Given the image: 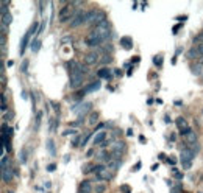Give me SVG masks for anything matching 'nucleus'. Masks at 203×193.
<instances>
[{"label":"nucleus","instance_id":"f257e3e1","mask_svg":"<svg viewBox=\"0 0 203 193\" xmlns=\"http://www.w3.org/2000/svg\"><path fill=\"white\" fill-rule=\"evenodd\" d=\"M88 70V65L85 64L81 70H75V72H71V79H69V87L71 89H78L81 84H83V78H85V72Z\"/></svg>","mask_w":203,"mask_h":193},{"label":"nucleus","instance_id":"f03ea898","mask_svg":"<svg viewBox=\"0 0 203 193\" xmlns=\"http://www.w3.org/2000/svg\"><path fill=\"white\" fill-rule=\"evenodd\" d=\"M86 44L89 45V47H92V48H96V47H99V45H102L103 44V39L97 34V33H91L88 37H86Z\"/></svg>","mask_w":203,"mask_h":193},{"label":"nucleus","instance_id":"7ed1b4c3","mask_svg":"<svg viewBox=\"0 0 203 193\" xmlns=\"http://www.w3.org/2000/svg\"><path fill=\"white\" fill-rule=\"evenodd\" d=\"M83 23H86V11H80V12H77V16L71 22V28H78Z\"/></svg>","mask_w":203,"mask_h":193},{"label":"nucleus","instance_id":"20e7f679","mask_svg":"<svg viewBox=\"0 0 203 193\" xmlns=\"http://www.w3.org/2000/svg\"><path fill=\"white\" fill-rule=\"evenodd\" d=\"M99 59H100V56H99L97 51H89V53H86V56H85V64L86 65H94V64L99 62Z\"/></svg>","mask_w":203,"mask_h":193},{"label":"nucleus","instance_id":"39448f33","mask_svg":"<svg viewBox=\"0 0 203 193\" xmlns=\"http://www.w3.org/2000/svg\"><path fill=\"white\" fill-rule=\"evenodd\" d=\"M97 14H99V9H96V8L86 11V23H94L97 19Z\"/></svg>","mask_w":203,"mask_h":193},{"label":"nucleus","instance_id":"423d86ee","mask_svg":"<svg viewBox=\"0 0 203 193\" xmlns=\"http://www.w3.org/2000/svg\"><path fill=\"white\" fill-rule=\"evenodd\" d=\"M94 190V185L91 181H83L80 184V193H91Z\"/></svg>","mask_w":203,"mask_h":193},{"label":"nucleus","instance_id":"0eeeda50","mask_svg":"<svg viewBox=\"0 0 203 193\" xmlns=\"http://www.w3.org/2000/svg\"><path fill=\"white\" fill-rule=\"evenodd\" d=\"M106 135H108V134H106L105 131H100V132H97V135L94 137V146H96V145H100V143L103 145V143L106 142Z\"/></svg>","mask_w":203,"mask_h":193},{"label":"nucleus","instance_id":"6e6552de","mask_svg":"<svg viewBox=\"0 0 203 193\" xmlns=\"http://www.w3.org/2000/svg\"><path fill=\"white\" fill-rule=\"evenodd\" d=\"M30 37H31V33H30V31H27L25 36L22 37V42H20V48H19V53H20V54H24V51H25V48H27V44H28Z\"/></svg>","mask_w":203,"mask_h":193},{"label":"nucleus","instance_id":"1a4fd4ad","mask_svg":"<svg viewBox=\"0 0 203 193\" xmlns=\"http://www.w3.org/2000/svg\"><path fill=\"white\" fill-rule=\"evenodd\" d=\"M120 45L124 47L125 50H130V48L133 47V40H131V37H128V36L122 37V39H120Z\"/></svg>","mask_w":203,"mask_h":193},{"label":"nucleus","instance_id":"9d476101","mask_svg":"<svg viewBox=\"0 0 203 193\" xmlns=\"http://www.w3.org/2000/svg\"><path fill=\"white\" fill-rule=\"evenodd\" d=\"M184 142H186L187 145L197 143V134H195V132H189L187 135H184Z\"/></svg>","mask_w":203,"mask_h":193},{"label":"nucleus","instance_id":"9b49d317","mask_svg":"<svg viewBox=\"0 0 203 193\" xmlns=\"http://www.w3.org/2000/svg\"><path fill=\"white\" fill-rule=\"evenodd\" d=\"M187 58H189V59H198V58H201V56H200V53H198V48H197V47L189 48V51H187Z\"/></svg>","mask_w":203,"mask_h":193},{"label":"nucleus","instance_id":"f8f14e48","mask_svg":"<svg viewBox=\"0 0 203 193\" xmlns=\"http://www.w3.org/2000/svg\"><path fill=\"white\" fill-rule=\"evenodd\" d=\"M97 121H99V112L94 111V112H91V115H89V118H88V125H89V126H94Z\"/></svg>","mask_w":203,"mask_h":193},{"label":"nucleus","instance_id":"ddd939ff","mask_svg":"<svg viewBox=\"0 0 203 193\" xmlns=\"http://www.w3.org/2000/svg\"><path fill=\"white\" fill-rule=\"evenodd\" d=\"M13 170H9V168H3V182H9L11 179H13Z\"/></svg>","mask_w":203,"mask_h":193},{"label":"nucleus","instance_id":"4468645a","mask_svg":"<svg viewBox=\"0 0 203 193\" xmlns=\"http://www.w3.org/2000/svg\"><path fill=\"white\" fill-rule=\"evenodd\" d=\"M106 185H105V182H97L96 185H94V191L96 193H105L106 191Z\"/></svg>","mask_w":203,"mask_h":193},{"label":"nucleus","instance_id":"2eb2a0df","mask_svg":"<svg viewBox=\"0 0 203 193\" xmlns=\"http://www.w3.org/2000/svg\"><path fill=\"white\" fill-rule=\"evenodd\" d=\"M100 81H96V82H91V84L85 89V92H92V90H97V89H100Z\"/></svg>","mask_w":203,"mask_h":193},{"label":"nucleus","instance_id":"dca6fc26","mask_svg":"<svg viewBox=\"0 0 203 193\" xmlns=\"http://www.w3.org/2000/svg\"><path fill=\"white\" fill-rule=\"evenodd\" d=\"M94 168H96V163H86V165H83V173L85 174L94 173Z\"/></svg>","mask_w":203,"mask_h":193},{"label":"nucleus","instance_id":"f3484780","mask_svg":"<svg viewBox=\"0 0 203 193\" xmlns=\"http://www.w3.org/2000/svg\"><path fill=\"white\" fill-rule=\"evenodd\" d=\"M97 73H99V76H100V78H108V79L111 78V75H110L111 72L108 70V68H100V70H99Z\"/></svg>","mask_w":203,"mask_h":193},{"label":"nucleus","instance_id":"a211bd4d","mask_svg":"<svg viewBox=\"0 0 203 193\" xmlns=\"http://www.w3.org/2000/svg\"><path fill=\"white\" fill-rule=\"evenodd\" d=\"M91 107H92V103H85V106H83V107H81V114H80V120H81V118H83V117H85V114L88 112V109H91ZM80 120H78V121H80Z\"/></svg>","mask_w":203,"mask_h":193},{"label":"nucleus","instance_id":"6ab92c4d","mask_svg":"<svg viewBox=\"0 0 203 193\" xmlns=\"http://www.w3.org/2000/svg\"><path fill=\"white\" fill-rule=\"evenodd\" d=\"M11 20H13V17H11L9 12H8V14H5V16H2V26L9 25V23H11Z\"/></svg>","mask_w":203,"mask_h":193},{"label":"nucleus","instance_id":"aec40b11","mask_svg":"<svg viewBox=\"0 0 203 193\" xmlns=\"http://www.w3.org/2000/svg\"><path fill=\"white\" fill-rule=\"evenodd\" d=\"M181 167L183 170H189L192 167V160H186V159H181Z\"/></svg>","mask_w":203,"mask_h":193},{"label":"nucleus","instance_id":"412c9836","mask_svg":"<svg viewBox=\"0 0 203 193\" xmlns=\"http://www.w3.org/2000/svg\"><path fill=\"white\" fill-rule=\"evenodd\" d=\"M39 47H41V40L36 39V40H33V42H31V50H33V51H38Z\"/></svg>","mask_w":203,"mask_h":193},{"label":"nucleus","instance_id":"4be33fe9","mask_svg":"<svg viewBox=\"0 0 203 193\" xmlns=\"http://www.w3.org/2000/svg\"><path fill=\"white\" fill-rule=\"evenodd\" d=\"M47 145H49V151H50V154H55V145H53V140L49 139L47 140Z\"/></svg>","mask_w":203,"mask_h":193},{"label":"nucleus","instance_id":"5701e85b","mask_svg":"<svg viewBox=\"0 0 203 193\" xmlns=\"http://www.w3.org/2000/svg\"><path fill=\"white\" fill-rule=\"evenodd\" d=\"M187 146L191 148V151H192L194 154H197L198 151H200V145H198V143H194V145H187Z\"/></svg>","mask_w":203,"mask_h":193},{"label":"nucleus","instance_id":"b1692460","mask_svg":"<svg viewBox=\"0 0 203 193\" xmlns=\"http://www.w3.org/2000/svg\"><path fill=\"white\" fill-rule=\"evenodd\" d=\"M19 159H20V162H22V163H25V162H27V149H22V153L19 154Z\"/></svg>","mask_w":203,"mask_h":193},{"label":"nucleus","instance_id":"393cba45","mask_svg":"<svg viewBox=\"0 0 203 193\" xmlns=\"http://www.w3.org/2000/svg\"><path fill=\"white\" fill-rule=\"evenodd\" d=\"M192 70H194L197 75H200V72H201V64H200V62H197V64L192 67Z\"/></svg>","mask_w":203,"mask_h":193},{"label":"nucleus","instance_id":"a878e982","mask_svg":"<svg viewBox=\"0 0 203 193\" xmlns=\"http://www.w3.org/2000/svg\"><path fill=\"white\" fill-rule=\"evenodd\" d=\"M50 104H52V107H53V111H55V112H60V103H56V101H52Z\"/></svg>","mask_w":203,"mask_h":193},{"label":"nucleus","instance_id":"bb28decb","mask_svg":"<svg viewBox=\"0 0 203 193\" xmlns=\"http://www.w3.org/2000/svg\"><path fill=\"white\" fill-rule=\"evenodd\" d=\"M153 62H155L156 65H159V67H161V64H162V56H155Z\"/></svg>","mask_w":203,"mask_h":193},{"label":"nucleus","instance_id":"cd10ccee","mask_svg":"<svg viewBox=\"0 0 203 193\" xmlns=\"http://www.w3.org/2000/svg\"><path fill=\"white\" fill-rule=\"evenodd\" d=\"M41 117H42V114L38 112V115H36V129H38V128H39V125H41Z\"/></svg>","mask_w":203,"mask_h":193},{"label":"nucleus","instance_id":"c85d7f7f","mask_svg":"<svg viewBox=\"0 0 203 193\" xmlns=\"http://www.w3.org/2000/svg\"><path fill=\"white\" fill-rule=\"evenodd\" d=\"M27 68H28V61H24V64H22V73H27Z\"/></svg>","mask_w":203,"mask_h":193},{"label":"nucleus","instance_id":"c756f323","mask_svg":"<svg viewBox=\"0 0 203 193\" xmlns=\"http://www.w3.org/2000/svg\"><path fill=\"white\" fill-rule=\"evenodd\" d=\"M67 42H72V36H67L61 39V44H67Z\"/></svg>","mask_w":203,"mask_h":193},{"label":"nucleus","instance_id":"7c9ffc66","mask_svg":"<svg viewBox=\"0 0 203 193\" xmlns=\"http://www.w3.org/2000/svg\"><path fill=\"white\" fill-rule=\"evenodd\" d=\"M89 137H91V134H88V135H85V139H83V140H81V146H85V145H86V142L89 140Z\"/></svg>","mask_w":203,"mask_h":193},{"label":"nucleus","instance_id":"2f4dec72","mask_svg":"<svg viewBox=\"0 0 203 193\" xmlns=\"http://www.w3.org/2000/svg\"><path fill=\"white\" fill-rule=\"evenodd\" d=\"M180 190H181V187L177 185V187H173V188H172V193H180Z\"/></svg>","mask_w":203,"mask_h":193},{"label":"nucleus","instance_id":"473e14b6","mask_svg":"<svg viewBox=\"0 0 203 193\" xmlns=\"http://www.w3.org/2000/svg\"><path fill=\"white\" fill-rule=\"evenodd\" d=\"M197 48H198V53H200V56L203 58V44H201V45H198Z\"/></svg>","mask_w":203,"mask_h":193},{"label":"nucleus","instance_id":"72a5a7b5","mask_svg":"<svg viewBox=\"0 0 203 193\" xmlns=\"http://www.w3.org/2000/svg\"><path fill=\"white\" fill-rule=\"evenodd\" d=\"M74 132H75L74 129H67V131H64L63 134H64V135H69V134H74Z\"/></svg>","mask_w":203,"mask_h":193},{"label":"nucleus","instance_id":"f704fd0d","mask_svg":"<svg viewBox=\"0 0 203 193\" xmlns=\"http://www.w3.org/2000/svg\"><path fill=\"white\" fill-rule=\"evenodd\" d=\"M114 75H116V76H122V70H119V68H116V70H114Z\"/></svg>","mask_w":203,"mask_h":193},{"label":"nucleus","instance_id":"c9c22d12","mask_svg":"<svg viewBox=\"0 0 203 193\" xmlns=\"http://www.w3.org/2000/svg\"><path fill=\"white\" fill-rule=\"evenodd\" d=\"M167 162H169L170 165H173V163H175V157H172V156H170V157L167 159Z\"/></svg>","mask_w":203,"mask_h":193},{"label":"nucleus","instance_id":"e433bc0d","mask_svg":"<svg viewBox=\"0 0 203 193\" xmlns=\"http://www.w3.org/2000/svg\"><path fill=\"white\" fill-rule=\"evenodd\" d=\"M105 126V123H99V125H97V128H96V131H99V129H102Z\"/></svg>","mask_w":203,"mask_h":193},{"label":"nucleus","instance_id":"4c0bfd02","mask_svg":"<svg viewBox=\"0 0 203 193\" xmlns=\"http://www.w3.org/2000/svg\"><path fill=\"white\" fill-rule=\"evenodd\" d=\"M55 170V163H52V165H49V171H53Z\"/></svg>","mask_w":203,"mask_h":193},{"label":"nucleus","instance_id":"58836bf2","mask_svg":"<svg viewBox=\"0 0 203 193\" xmlns=\"http://www.w3.org/2000/svg\"><path fill=\"white\" fill-rule=\"evenodd\" d=\"M127 135L131 137V135H133V129H128V131H127Z\"/></svg>","mask_w":203,"mask_h":193}]
</instances>
